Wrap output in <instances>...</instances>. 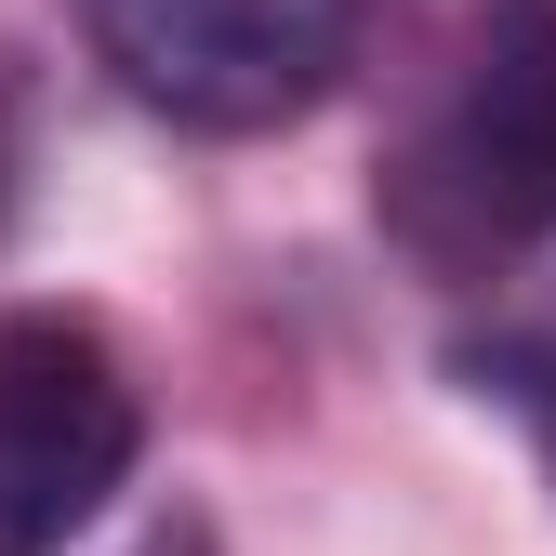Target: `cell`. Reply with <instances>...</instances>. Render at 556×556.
Here are the masks:
<instances>
[{
  "instance_id": "cell-4",
  "label": "cell",
  "mask_w": 556,
  "mask_h": 556,
  "mask_svg": "<svg viewBox=\"0 0 556 556\" xmlns=\"http://www.w3.org/2000/svg\"><path fill=\"white\" fill-rule=\"evenodd\" d=\"M477 371H491V397H504L517 425H530V451L556 464V305H543V318H517V331H504Z\"/></svg>"
},
{
  "instance_id": "cell-3",
  "label": "cell",
  "mask_w": 556,
  "mask_h": 556,
  "mask_svg": "<svg viewBox=\"0 0 556 556\" xmlns=\"http://www.w3.org/2000/svg\"><path fill=\"white\" fill-rule=\"evenodd\" d=\"M147 464V397L106 318L0 305V556H66Z\"/></svg>"
},
{
  "instance_id": "cell-5",
  "label": "cell",
  "mask_w": 556,
  "mask_h": 556,
  "mask_svg": "<svg viewBox=\"0 0 556 556\" xmlns=\"http://www.w3.org/2000/svg\"><path fill=\"white\" fill-rule=\"evenodd\" d=\"M132 556H213V530H199V517H160V530L132 543Z\"/></svg>"
},
{
  "instance_id": "cell-1",
  "label": "cell",
  "mask_w": 556,
  "mask_h": 556,
  "mask_svg": "<svg viewBox=\"0 0 556 556\" xmlns=\"http://www.w3.org/2000/svg\"><path fill=\"white\" fill-rule=\"evenodd\" d=\"M371 226L410 278L491 292L556 239V0H477L371 173Z\"/></svg>"
},
{
  "instance_id": "cell-2",
  "label": "cell",
  "mask_w": 556,
  "mask_h": 556,
  "mask_svg": "<svg viewBox=\"0 0 556 556\" xmlns=\"http://www.w3.org/2000/svg\"><path fill=\"white\" fill-rule=\"evenodd\" d=\"M93 66L173 132H292L358 66V0H80Z\"/></svg>"
}]
</instances>
